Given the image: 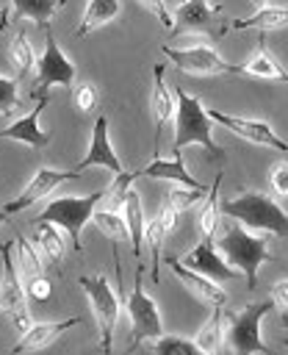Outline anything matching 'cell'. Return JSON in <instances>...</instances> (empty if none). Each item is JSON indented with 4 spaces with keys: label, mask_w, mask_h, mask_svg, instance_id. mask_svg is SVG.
<instances>
[{
    "label": "cell",
    "mask_w": 288,
    "mask_h": 355,
    "mask_svg": "<svg viewBox=\"0 0 288 355\" xmlns=\"http://www.w3.org/2000/svg\"><path fill=\"white\" fill-rule=\"evenodd\" d=\"M235 72L238 75H246V78H263V80H277V83H285L288 80V72L282 69V64L271 55L266 39H260L258 50L244 61V64H235Z\"/></svg>",
    "instance_id": "obj_21"
},
{
    "label": "cell",
    "mask_w": 288,
    "mask_h": 355,
    "mask_svg": "<svg viewBox=\"0 0 288 355\" xmlns=\"http://www.w3.org/2000/svg\"><path fill=\"white\" fill-rule=\"evenodd\" d=\"M219 8H213L208 0H183L174 11H172V31L174 36H183L186 31L188 33H208L210 25H213V17H216Z\"/></svg>",
    "instance_id": "obj_18"
},
{
    "label": "cell",
    "mask_w": 288,
    "mask_h": 355,
    "mask_svg": "<svg viewBox=\"0 0 288 355\" xmlns=\"http://www.w3.org/2000/svg\"><path fill=\"white\" fill-rule=\"evenodd\" d=\"M188 269H194V272H202V275H208V277H213V280H235L241 272L219 252V247H216V241L213 239H202L194 250H188L183 258H180Z\"/></svg>",
    "instance_id": "obj_13"
},
{
    "label": "cell",
    "mask_w": 288,
    "mask_h": 355,
    "mask_svg": "<svg viewBox=\"0 0 288 355\" xmlns=\"http://www.w3.org/2000/svg\"><path fill=\"white\" fill-rule=\"evenodd\" d=\"M119 14H122V0H89L86 3V11H83V17H80V22L75 28V36L83 39L91 31L114 22Z\"/></svg>",
    "instance_id": "obj_23"
},
{
    "label": "cell",
    "mask_w": 288,
    "mask_h": 355,
    "mask_svg": "<svg viewBox=\"0 0 288 355\" xmlns=\"http://www.w3.org/2000/svg\"><path fill=\"white\" fill-rule=\"evenodd\" d=\"M222 216L241 222L255 233H274L288 239V214L263 191H241L222 200Z\"/></svg>",
    "instance_id": "obj_2"
},
{
    "label": "cell",
    "mask_w": 288,
    "mask_h": 355,
    "mask_svg": "<svg viewBox=\"0 0 288 355\" xmlns=\"http://www.w3.org/2000/svg\"><path fill=\"white\" fill-rule=\"evenodd\" d=\"M19 108V94H17V80L0 75V116H11Z\"/></svg>",
    "instance_id": "obj_36"
},
{
    "label": "cell",
    "mask_w": 288,
    "mask_h": 355,
    "mask_svg": "<svg viewBox=\"0 0 288 355\" xmlns=\"http://www.w3.org/2000/svg\"><path fill=\"white\" fill-rule=\"evenodd\" d=\"M8 22H11V17H8V6H0V31H6Z\"/></svg>",
    "instance_id": "obj_43"
},
{
    "label": "cell",
    "mask_w": 288,
    "mask_h": 355,
    "mask_svg": "<svg viewBox=\"0 0 288 355\" xmlns=\"http://www.w3.org/2000/svg\"><path fill=\"white\" fill-rule=\"evenodd\" d=\"M14 3V22H19V19H33L36 25H42V28H47L50 25V19L61 11V6H64V0H11Z\"/></svg>",
    "instance_id": "obj_25"
},
{
    "label": "cell",
    "mask_w": 288,
    "mask_h": 355,
    "mask_svg": "<svg viewBox=\"0 0 288 355\" xmlns=\"http://www.w3.org/2000/svg\"><path fill=\"white\" fill-rule=\"evenodd\" d=\"M166 266L174 272V277L188 288V294H194L199 302H205L208 308H222L224 302H227V294H224V288L219 286V280H213V277H208V275H202V272H194V269H188L180 258H172V255H166Z\"/></svg>",
    "instance_id": "obj_14"
},
{
    "label": "cell",
    "mask_w": 288,
    "mask_h": 355,
    "mask_svg": "<svg viewBox=\"0 0 288 355\" xmlns=\"http://www.w3.org/2000/svg\"><path fill=\"white\" fill-rule=\"evenodd\" d=\"M138 178H152V180L180 183V186H188V189H208L205 183H199V180L188 172V166H186V161H183V155H180L177 150H172V158L152 155V161H150L144 169H138Z\"/></svg>",
    "instance_id": "obj_17"
},
{
    "label": "cell",
    "mask_w": 288,
    "mask_h": 355,
    "mask_svg": "<svg viewBox=\"0 0 288 355\" xmlns=\"http://www.w3.org/2000/svg\"><path fill=\"white\" fill-rule=\"evenodd\" d=\"M269 183L277 191V197H288V161H277L269 169Z\"/></svg>",
    "instance_id": "obj_39"
},
{
    "label": "cell",
    "mask_w": 288,
    "mask_h": 355,
    "mask_svg": "<svg viewBox=\"0 0 288 355\" xmlns=\"http://www.w3.org/2000/svg\"><path fill=\"white\" fill-rule=\"evenodd\" d=\"M136 178H138V172H119V175L114 178V183L105 189V200L111 202L114 211H122L125 194H127V189H130V183H133Z\"/></svg>",
    "instance_id": "obj_35"
},
{
    "label": "cell",
    "mask_w": 288,
    "mask_h": 355,
    "mask_svg": "<svg viewBox=\"0 0 288 355\" xmlns=\"http://www.w3.org/2000/svg\"><path fill=\"white\" fill-rule=\"evenodd\" d=\"M210 122H219L222 128H227L230 133H235L238 139L244 141H252V144H260V147H271V150H280V153H288V141L280 139L269 122H260V119H246V116H230L224 111H208Z\"/></svg>",
    "instance_id": "obj_11"
},
{
    "label": "cell",
    "mask_w": 288,
    "mask_h": 355,
    "mask_svg": "<svg viewBox=\"0 0 288 355\" xmlns=\"http://www.w3.org/2000/svg\"><path fill=\"white\" fill-rule=\"evenodd\" d=\"M186 144H199L208 153H213V158L219 161L224 158V150L213 141L210 116L202 100L197 94H188L186 89H174V144L172 150L180 153Z\"/></svg>",
    "instance_id": "obj_3"
},
{
    "label": "cell",
    "mask_w": 288,
    "mask_h": 355,
    "mask_svg": "<svg viewBox=\"0 0 288 355\" xmlns=\"http://www.w3.org/2000/svg\"><path fill=\"white\" fill-rule=\"evenodd\" d=\"M285 86H288V80H285Z\"/></svg>",
    "instance_id": "obj_46"
},
{
    "label": "cell",
    "mask_w": 288,
    "mask_h": 355,
    "mask_svg": "<svg viewBox=\"0 0 288 355\" xmlns=\"http://www.w3.org/2000/svg\"><path fill=\"white\" fill-rule=\"evenodd\" d=\"M138 6L144 8V11H150L166 31L174 25V19H172V11L166 8V0H138Z\"/></svg>",
    "instance_id": "obj_40"
},
{
    "label": "cell",
    "mask_w": 288,
    "mask_h": 355,
    "mask_svg": "<svg viewBox=\"0 0 288 355\" xmlns=\"http://www.w3.org/2000/svg\"><path fill=\"white\" fill-rule=\"evenodd\" d=\"M205 194H208V189H188V186L174 183V186H169V189H166L163 202H169L177 214H183V211L194 208V205H197V200H205Z\"/></svg>",
    "instance_id": "obj_33"
},
{
    "label": "cell",
    "mask_w": 288,
    "mask_h": 355,
    "mask_svg": "<svg viewBox=\"0 0 288 355\" xmlns=\"http://www.w3.org/2000/svg\"><path fill=\"white\" fill-rule=\"evenodd\" d=\"M246 3L252 6V11H255V8H263V6H266V0H246Z\"/></svg>",
    "instance_id": "obj_44"
},
{
    "label": "cell",
    "mask_w": 288,
    "mask_h": 355,
    "mask_svg": "<svg viewBox=\"0 0 288 355\" xmlns=\"http://www.w3.org/2000/svg\"><path fill=\"white\" fill-rule=\"evenodd\" d=\"M102 200H105V189L91 191V194H86V197H55V200H50V202L44 205V211L36 216V222H53L58 230L66 233L69 244H72L78 252H83V247H80L83 227L91 222V214H94V208H97Z\"/></svg>",
    "instance_id": "obj_4"
},
{
    "label": "cell",
    "mask_w": 288,
    "mask_h": 355,
    "mask_svg": "<svg viewBox=\"0 0 288 355\" xmlns=\"http://www.w3.org/2000/svg\"><path fill=\"white\" fill-rule=\"evenodd\" d=\"M75 80V64L66 58V53L58 47L55 36L47 31L44 53L36 58V78L30 86V97H44L53 86H72Z\"/></svg>",
    "instance_id": "obj_10"
},
{
    "label": "cell",
    "mask_w": 288,
    "mask_h": 355,
    "mask_svg": "<svg viewBox=\"0 0 288 355\" xmlns=\"http://www.w3.org/2000/svg\"><path fill=\"white\" fill-rule=\"evenodd\" d=\"M194 344H197L199 352H208V355H213V352H219L224 347V311L222 308H213L208 322L194 336Z\"/></svg>",
    "instance_id": "obj_28"
},
{
    "label": "cell",
    "mask_w": 288,
    "mask_h": 355,
    "mask_svg": "<svg viewBox=\"0 0 288 355\" xmlns=\"http://www.w3.org/2000/svg\"><path fill=\"white\" fill-rule=\"evenodd\" d=\"M125 311H127L130 324H133L130 349H136L141 341L147 344L150 338H155V336L163 333L158 305H155V300L144 291V263H138V269H136V283H133V291H130L127 300H125Z\"/></svg>",
    "instance_id": "obj_8"
},
{
    "label": "cell",
    "mask_w": 288,
    "mask_h": 355,
    "mask_svg": "<svg viewBox=\"0 0 288 355\" xmlns=\"http://www.w3.org/2000/svg\"><path fill=\"white\" fill-rule=\"evenodd\" d=\"M75 324H80V319H75V316L61 319V322H30V327L19 333V341L11 347V352H36V349H44L61 333H66Z\"/></svg>",
    "instance_id": "obj_19"
},
{
    "label": "cell",
    "mask_w": 288,
    "mask_h": 355,
    "mask_svg": "<svg viewBox=\"0 0 288 355\" xmlns=\"http://www.w3.org/2000/svg\"><path fill=\"white\" fill-rule=\"evenodd\" d=\"M75 175H78L75 169H50V166H42V169L30 178V183H28L14 200H8V202L3 205V211H6V214L25 211V208H30L33 202H39L42 197H47L58 183H64V180H69V178H75Z\"/></svg>",
    "instance_id": "obj_15"
},
{
    "label": "cell",
    "mask_w": 288,
    "mask_h": 355,
    "mask_svg": "<svg viewBox=\"0 0 288 355\" xmlns=\"http://www.w3.org/2000/svg\"><path fill=\"white\" fill-rule=\"evenodd\" d=\"M271 308H274V302L271 300H263V302L244 305L235 316H227L224 313V347L233 349V352H238V355H249V352L269 355L271 349L260 338V322H263V316Z\"/></svg>",
    "instance_id": "obj_5"
},
{
    "label": "cell",
    "mask_w": 288,
    "mask_h": 355,
    "mask_svg": "<svg viewBox=\"0 0 288 355\" xmlns=\"http://www.w3.org/2000/svg\"><path fill=\"white\" fill-rule=\"evenodd\" d=\"M80 288L86 291L91 311H94V322H97V333H100V349L111 352L114 349V330L119 322V300L108 283L105 275H83Z\"/></svg>",
    "instance_id": "obj_7"
},
{
    "label": "cell",
    "mask_w": 288,
    "mask_h": 355,
    "mask_svg": "<svg viewBox=\"0 0 288 355\" xmlns=\"http://www.w3.org/2000/svg\"><path fill=\"white\" fill-rule=\"evenodd\" d=\"M72 105H75L80 114L94 111V108H97V89H94V83H89V80L78 83V86L72 89Z\"/></svg>",
    "instance_id": "obj_37"
},
{
    "label": "cell",
    "mask_w": 288,
    "mask_h": 355,
    "mask_svg": "<svg viewBox=\"0 0 288 355\" xmlns=\"http://www.w3.org/2000/svg\"><path fill=\"white\" fill-rule=\"evenodd\" d=\"M8 216H11V214H6V211L0 208V225H6V222H8Z\"/></svg>",
    "instance_id": "obj_45"
},
{
    "label": "cell",
    "mask_w": 288,
    "mask_h": 355,
    "mask_svg": "<svg viewBox=\"0 0 288 355\" xmlns=\"http://www.w3.org/2000/svg\"><path fill=\"white\" fill-rule=\"evenodd\" d=\"M158 219H161V225L166 227V233H172V230H174V225H177V211H174L169 202H163V205H161V211H158Z\"/></svg>",
    "instance_id": "obj_42"
},
{
    "label": "cell",
    "mask_w": 288,
    "mask_h": 355,
    "mask_svg": "<svg viewBox=\"0 0 288 355\" xmlns=\"http://www.w3.org/2000/svg\"><path fill=\"white\" fill-rule=\"evenodd\" d=\"M166 227L161 225V219H150L144 227V244L150 250V275L158 283L161 280V266H163V244H166Z\"/></svg>",
    "instance_id": "obj_29"
},
{
    "label": "cell",
    "mask_w": 288,
    "mask_h": 355,
    "mask_svg": "<svg viewBox=\"0 0 288 355\" xmlns=\"http://www.w3.org/2000/svg\"><path fill=\"white\" fill-rule=\"evenodd\" d=\"M8 61L19 69V75H25L28 69H33V47H30V42H28V33L25 31H19L14 39H11V44H8Z\"/></svg>",
    "instance_id": "obj_34"
},
{
    "label": "cell",
    "mask_w": 288,
    "mask_h": 355,
    "mask_svg": "<svg viewBox=\"0 0 288 355\" xmlns=\"http://www.w3.org/2000/svg\"><path fill=\"white\" fill-rule=\"evenodd\" d=\"M91 166H102V169H108V172H114V175L125 172V169H122V161H119V155H116V150H114V144H111V136H108V116H102V114H100V116L94 119V125H91L89 150H86V155L78 161L75 172H83V169H91Z\"/></svg>",
    "instance_id": "obj_12"
},
{
    "label": "cell",
    "mask_w": 288,
    "mask_h": 355,
    "mask_svg": "<svg viewBox=\"0 0 288 355\" xmlns=\"http://www.w3.org/2000/svg\"><path fill=\"white\" fill-rule=\"evenodd\" d=\"M150 111H152V119H155V147H152V155H158L161 130H163V125L174 116V92L169 89V83H166V78H163V67H161V64H155V72H152Z\"/></svg>",
    "instance_id": "obj_20"
},
{
    "label": "cell",
    "mask_w": 288,
    "mask_h": 355,
    "mask_svg": "<svg viewBox=\"0 0 288 355\" xmlns=\"http://www.w3.org/2000/svg\"><path fill=\"white\" fill-rule=\"evenodd\" d=\"M271 302L280 308V313H282V319L288 322V277L285 280H277L274 283V288H271Z\"/></svg>",
    "instance_id": "obj_41"
},
{
    "label": "cell",
    "mask_w": 288,
    "mask_h": 355,
    "mask_svg": "<svg viewBox=\"0 0 288 355\" xmlns=\"http://www.w3.org/2000/svg\"><path fill=\"white\" fill-rule=\"evenodd\" d=\"M33 241L39 244L42 255L50 261V263H61L64 261V236L58 233V227L53 222H36V230H33Z\"/></svg>",
    "instance_id": "obj_30"
},
{
    "label": "cell",
    "mask_w": 288,
    "mask_h": 355,
    "mask_svg": "<svg viewBox=\"0 0 288 355\" xmlns=\"http://www.w3.org/2000/svg\"><path fill=\"white\" fill-rule=\"evenodd\" d=\"M122 216H125V225H127V233H130V250H133L136 258H141V244H144V227H147V219H144L141 197H138L133 189H127V194H125Z\"/></svg>",
    "instance_id": "obj_24"
},
{
    "label": "cell",
    "mask_w": 288,
    "mask_h": 355,
    "mask_svg": "<svg viewBox=\"0 0 288 355\" xmlns=\"http://www.w3.org/2000/svg\"><path fill=\"white\" fill-rule=\"evenodd\" d=\"M25 291H28V300H36V302H44L53 291V283L47 280V275H36L30 280H25Z\"/></svg>",
    "instance_id": "obj_38"
},
{
    "label": "cell",
    "mask_w": 288,
    "mask_h": 355,
    "mask_svg": "<svg viewBox=\"0 0 288 355\" xmlns=\"http://www.w3.org/2000/svg\"><path fill=\"white\" fill-rule=\"evenodd\" d=\"M14 261L17 269L22 275V280H30L36 275H44V261H42V250H36L25 236L14 233Z\"/></svg>",
    "instance_id": "obj_27"
},
{
    "label": "cell",
    "mask_w": 288,
    "mask_h": 355,
    "mask_svg": "<svg viewBox=\"0 0 288 355\" xmlns=\"http://www.w3.org/2000/svg\"><path fill=\"white\" fill-rule=\"evenodd\" d=\"M91 225H94L102 236H108L111 241H125V239L130 241V233H127V225H125L122 211H114V208H94Z\"/></svg>",
    "instance_id": "obj_31"
},
{
    "label": "cell",
    "mask_w": 288,
    "mask_h": 355,
    "mask_svg": "<svg viewBox=\"0 0 288 355\" xmlns=\"http://www.w3.org/2000/svg\"><path fill=\"white\" fill-rule=\"evenodd\" d=\"M219 252L244 275L246 280V288H255L258 286V269L266 263V261H277L269 250V241L266 236L244 227L241 222H224L222 225V233L219 239H213Z\"/></svg>",
    "instance_id": "obj_1"
},
{
    "label": "cell",
    "mask_w": 288,
    "mask_h": 355,
    "mask_svg": "<svg viewBox=\"0 0 288 355\" xmlns=\"http://www.w3.org/2000/svg\"><path fill=\"white\" fill-rule=\"evenodd\" d=\"M219 186H222V175H216L213 186H210V189H208V194H205V205L199 208V216H197L202 239H216V230H219V225H222V222H219V219H222Z\"/></svg>",
    "instance_id": "obj_26"
},
{
    "label": "cell",
    "mask_w": 288,
    "mask_h": 355,
    "mask_svg": "<svg viewBox=\"0 0 288 355\" xmlns=\"http://www.w3.org/2000/svg\"><path fill=\"white\" fill-rule=\"evenodd\" d=\"M280 28H288V6H263V8H255L249 17H241V19H233L230 25H224V31H280Z\"/></svg>",
    "instance_id": "obj_22"
},
{
    "label": "cell",
    "mask_w": 288,
    "mask_h": 355,
    "mask_svg": "<svg viewBox=\"0 0 288 355\" xmlns=\"http://www.w3.org/2000/svg\"><path fill=\"white\" fill-rule=\"evenodd\" d=\"M44 105H47V94L36 100L33 111H28L25 116H19V119H14L11 125H6V128L0 130V139L22 141V144H30V147H36V150H39V147H44V144L50 141V133H47V130L39 125Z\"/></svg>",
    "instance_id": "obj_16"
},
{
    "label": "cell",
    "mask_w": 288,
    "mask_h": 355,
    "mask_svg": "<svg viewBox=\"0 0 288 355\" xmlns=\"http://www.w3.org/2000/svg\"><path fill=\"white\" fill-rule=\"evenodd\" d=\"M0 258H3V280H0V311L11 319L17 333L30 327V311H28V291L25 280L17 269L14 261V244L3 241L0 244Z\"/></svg>",
    "instance_id": "obj_6"
},
{
    "label": "cell",
    "mask_w": 288,
    "mask_h": 355,
    "mask_svg": "<svg viewBox=\"0 0 288 355\" xmlns=\"http://www.w3.org/2000/svg\"><path fill=\"white\" fill-rule=\"evenodd\" d=\"M147 347L158 355H194V352H199L194 338H183V336H172V333H161V336L150 338Z\"/></svg>",
    "instance_id": "obj_32"
},
{
    "label": "cell",
    "mask_w": 288,
    "mask_h": 355,
    "mask_svg": "<svg viewBox=\"0 0 288 355\" xmlns=\"http://www.w3.org/2000/svg\"><path fill=\"white\" fill-rule=\"evenodd\" d=\"M163 55L183 72L188 75H205V78H213V75H238L235 72V64L224 61L222 53L210 44V42H202V44H188V47H177V44H163L161 47Z\"/></svg>",
    "instance_id": "obj_9"
}]
</instances>
